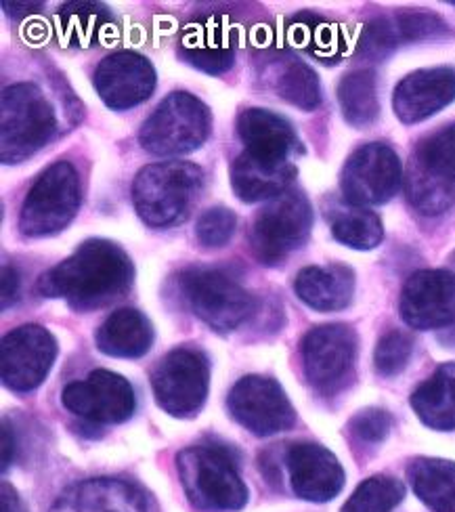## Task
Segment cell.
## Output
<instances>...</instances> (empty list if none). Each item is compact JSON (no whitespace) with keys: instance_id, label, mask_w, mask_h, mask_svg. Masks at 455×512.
I'll return each instance as SVG.
<instances>
[{"instance_id":"cell-41","label":"cell","mask_w":455,"mask_h":512,"mask_svg":"<svg viewBox=\"0 0 455 512\" xmlns=\"http://www.w3.org/2000/svg\"><path fill=\"white\" fill-rule=\"evenodd\" d=\"M15 454V437L13 431L9 429V424L3 422V473L11 466Z\"/></svg>"},{"instance_id":"cell-34","label":"cell","mask_w":455,"mask_h":512,"mask_svg":"<svg viewBox=\"0 0 455 512\" xmlns=\"http://www.w3.org/2000/svg\"><path fill=\"white\" fill-rule=\"evenodd\" d=\"M416 158L437 175L455 183V124L443 126L441 131L426 137L418 147Z\"/></svg>"},{"instance_id":"cell-40","label":"cell","mask_w":455,"mask_h":512,"mask_svg":"<svg viewBox=\"0 0 455 512\" xmlns=\"http://www.w3.org/2000/svg\"><path fill=\"white\" fill-rule=\"evenodd\" d=\"M3 7H5V13L11 15L13 19H24V17L40 11L45 5L42 3H3Z\"/></svg>"},{"instance_id":"cell-7","label":"cell","mask_w":455,"mask_h":512,"mask_svg":"<svg viewBox=\"0 0 455 512\" xmlns=\"http://www.w3.org/2000/svg\"><path fill=\"white\" fill-rule=\"evenodd\" d=\"M313 227V208L298 189L269 200L258 210L250 231V248L258 263L275 267L307 244Z\"/></svg>"},{"instance_id":"cell-29","label":"cell","mask_w":455,"mask_h":512,"mask_svg":"<svg viewBox=\"0 0 455 512\" xmlns=\"http://www.w3.org/2000/svg\"><path fill=\"white\" fill-rule=\"evenodd\" d=\"M332 236L353 250H374L384 240V227L376 212L355 204H334L328 210Z\"/></svg>"},{"instance_id":"cell-16","label":"cell","mask_w":455,"mask_h":512,"mask_svg":"<svg viewBox=\"0 0 455 512\" xmlns=\"http://www.w3.org/2000/svg\"><path fill=\"white\" fill-rule=\"evenodd\" d=\"M93 82L107 108L116 112L133 110L154 93L156 70L145 55L118 51L99 63Z\"/></svg>"},{"instance_id":"cell-8","label":"cell","mask_w":455,"mask_h":512,"mask_svg":"<svg viewBox=\"0 0 455 512\" xmlns=\"http://www.w3.org/2000/svg\"><path fill=\"white\" fill-rule=\"evenodd\" d=\"M179 284L193 315L221 334L240 328L256 309V298L219 269H187Z\"/></svg>"},{"instance_id":"cell-11","label":"cell","mask_w":455,"mask_h":512,"mask_svg":"<svg viewBox=\"0 0 455 512\" xmlns=\"http://www.w3.org/2000/svg\"><path fill=\"white\" fill-rule=\"evenodd\" d=\"M357 334L344 324H328L307 332L302 340V368L307 380L323 395H334L353 378Z\"/></svg>"},{"instance_id":"cell-15","label":"cell","mask_w":455,"mask_h":512,"mask_svg":"<svg viewBox=\"0 0 455 512\" xmlns=\"http://www.w3.org/2000/svg\"><path fill=\"white\" fill-rule=\"evenodd\" d=\"M403 322L416 330H439L455 324V275L424 269L409 277L401 292Z\"/></svg>"},{"instance_id":"cell-33","label":"cell","mask_w":455,"mask_h":512,"mask_svg":"<svg viewBox=\"0 0 455 512\" xmlns=\"http://www.w3.org/2000/svg\"><path fill=\"white\" fill-rule=\"evenodd\" d=\"M403 496L405 487L399 479L376 475L355 489L342 512H393V508L401 504Z\"/></svg>"},{"instance_id":"cell-13","label":"cell","mask_w":455,"mask_h":512,"mask_svg":"<svg viewBox=\"0 0 455 512\" xmlns=\"http://www.w3.org/2000/svg\"><path fill=\"white\" fill-rule=\"evenodd\" d=\"M57 359L55 336L38 324L19 326L0 345V376L13 393H32L47 380Z\"/></svg>"},{"instance_id":"cell-28","label":"cell","mask_w":455,"mask_h":512,"mask_svg":"<svg viewBox=\"0 0 455 512\" xmlns=\"http://www.w3.org/2000/svg\"><path fill=\"white\" fill-rule=\"evenodd\" d=\"M403 185L409 204L420 215L439 217L443 212L451 210V206L455 204V183L437 175L435 170H430L416 156L411 158L405 170Z\"/></svg>"},{"instance_id":"cell-18","label":"cell","mask_w":455,"mask_h":512,"mask_svg":"<svg viewBox=\"0 0 455 512\" xmlns=\"http://www.w3.org/2000/svg\"><path fill=\"white\" fill-rule=\"evenodd\" d=\"M455 101V70L426 68L405 76L395 89L393 108L403 124H416Z\"/></svg>"},{"instance_id":"cell-3","label":"cell","mask_w":455,"mask_h":512,"mask_svg":"<svg viewBox=\"0 0 455 512\" xmlns=\"http://www.w3.org/2000/svg\"><path fill=\"white\" fill-rule=\"evenodd\" d=\"M57 114L34 82H17L0 99V158L19 164L32 158L57 135Z\"/></svg>"},{"instance_id":"cell-35","label":"cell","mask_w":455,"mask_h":512,"mask_svg":"<svg viewBox=\"0 0 455 512\" xmlns=\"http://www.w3.org/2000/svg\"><path fill=\"white\" fill-rule=\"evenodd\" d=\"M411 353H414V340H411L405 332L393 330L384 334L374 353L376 372L386 378L401 374L409 364Z\"/></svg>"},{"instance_id":"cell-42","label":"cell","mask_w":455,"mask_h":512,"mask_svg":"<svg viewBox=\"0 0 455 512\" xmlns=\"http://www.w3.org/2000/svg\"><path fill=\"white\" fill-rule=\"evenodd\" d=\"M453 263H455V256H453Z\"/></svg>"},{"instance_id":"cell-19","label":"cell","mask_w":455,"mask_h":512,"mask_svg":"<svg viewBox=\"0 0 455 512\" xmlns=\"http://www.w3.org/2000/svg\"><path fill=\"white\" fill-rule=\"evenodd\" d=\"M449 34L445 21L435 13L403 11L393 17H382L365 28L359 42V51L365 57L382 59L393 53L403 42H418L443 38Z\"/></svg>"},{"instance_id":"cell-27","label":"cell","mask_w":455,"mask_h":512,"mask_svg":"<svg viewBox=\"0 0 455 512\" xmlns=\"http://www.w3.org/2000/svg\"><path fill=\"white\" fill-rule=\"evenodd\" d=\"M407 479L432 512H455V462L418 458L409 464Z\"/></svg>"},{"instance_id":"cell-12","label":"cell","mask_w":455,"mask_h":512,"mask_svg":"<svg viewBox=\"0 0 455 512\" xmlns=\"http://www.w3.org/2000/svg\"><path fill=\"white\" fill-rule=\"evenodd\" d=\"M227 408L237 424L258 437L290 431L296 424L286 391L269 376L252 374L237 380L227 397Z\"/></svg>"},{"instance_id":"cell-25","label":"cell","mask_w":455,"mask_h":512,"mask_svg":"<svg viewBox=\"0 0 455 512\" xmlns=\"http://www.w3.org/2000/svg\"><path fill=\"white\" fill-rule=\"evenodd\" d=\"M95 343L107 357L139 359L154 345V326L137 309H118L99 326Z\"/></svg>"},{"instance_id":"cell-9","label":"cell","mask_w":455,"mask_h":512,"mask_svg":"<svg viewBox=\"0 0 455 512\" xmlns=\"http://www.w3.org/2000/svg\"><path fill=\"white\" fill-rule=\"evenodd\" d=\"M151 389L166 414L195 416L204 408L210 389L208 357L193 347L170 351L151 372Z\"/></svg>"},{"instance_id":"cell-17","label":"cell","mask_w":455,"mask_h":512,"mask_svg":"<svg viewBox=\"0 0 455 512\" xmlns=\"http://www.w3.org/2000/svg\"><path fill=\"white\" fill-rule=\"evenodd\" d=\"M292 492L307 502H330L344 487L338 458L317 443H292L284 454Z\"/></svg>"},{"instance_id":"cell-21","label":"cell","mask_w":455,"mask_h":512,"mask_svg":"<svg viewBox=\"0 0 455 512\" xmlns=\"http://www.w3.org/2000/svg\"><path fill=\"white\" fill-rule=\"evenodd\" d=\"M237 135L244 152L277 162H292L300 145L294 126L284 116L263 108H248L237 116Z\"/></svg>"},{"instance_id":"cell-37","label":"cell","mask_w":455,"mask_h":512,"mask_svg":"<svg viewBox=\"0 0 455 512\" xmlns=\"http://www.w3.org/2000/svg\"><path fill=\"white\" fill-rule=\"evenodd\" d=\"M390 426H393V418H390L388 412L370 408V410H361L357 416H353L349 429L359 441L376 445L388 437Z\"/></svg>"},{"instance_id":"cell-32","label":"cell","mask_w":455,"mask_h":512,"mask_svg":"<svg viewBox=\"0 0 455 512\" xmlns=\"http://www.w3.org/2000/svg\"><path fill=\"white\" fill-rule=\"evenodd\" d=\"M275 91L298 110L313 112L321 103V82L311 66L300 59L279 61L275 70Z\"/></svg>"},{"instance_id":"cell-39","label":"cell","mask_w":455,"mask_h":512,"mask_svg":"<svg viewBox=\"0 0 455 512\" xmlns=\"http://www.w3.org/2000/svg\"><path fill=\"white\" fill-rule=\"evenodd\" d=\"M0 512H28V506L9 483H3V487H0Z\"/></svg>"},{"instance_id":"cell-5","label":"cell","mask_w":455,"mask_h":512,"mask_svg":"<svg viewBox=\"0 0 455 512\" xmlns=\"http://www.w3.org/2000/svg\"><path fill=\"white\" fill-rule=\"evenodd\" d=\"M212 131L208 105L185 91L170 93L154 110L139 131L145 152L172 158L200 149Z\"/></svg>"},{"instance_id":"cell-24","label":"cell","mask_w":455,"mask_h":512,"mask_svg":"<svg viewBox=\"0 0 455 512\" xmlns=\"http://www.w3.org/2000/svg\"><path fill=\"white\" fill-rule=\"evenodd\" d=\"M294 290L300 301L315 311H342L353 301L355 273L338 263L325 267H305L296 275Z\"/></svg>"},{"instance_id":"cell-22","label":"cell","mask_w":455,"mask_h":512,"mask_svg":"<svg viewBox=\"0 0 455 512\" xmlns=\"http://www.w3.org/2000/svg\"><path fill=\"white\" fill-rule=\"evenodd\" d=\"M233 194L246 204L269 202L290 189L296 166L292 162L267 160L242 152L231 164Z\"/></svg>"},{"instance_id":"cell-23","label":"cell","mask_w":455,"mask_h":512,"mask_svg":"<svg viewBox=\"0 0 455 512\" xmlns=\"http://www.w3.org/2000/svg\"><path fill=\"white\" fill-rule=\"evenodd\" d=\"M181 55L193 68L206 74H223L235 61V38L219 19H202L185 28Z\"/></svg>"},{"instance_id":"cell-1","label":"cell","mask_w":455,"mask_h":512,"mask_svg":"<svg viewBox=\"0 0 455 512\" xmlns=\"http://www.w3.org/2000/svg\"><path fill=\"white\" fill-rule=\"evenodd\" d=\"M133 277V261L118 244L89 240L42 273L36 290L45 298H61L76 311H95L122 298L133 286Z\"/></svg>"},{"instance_id":"cell-38","label":"cell","mask_w":455,"mask_h":512,"mask_svg":"<svg viewBox=\"0 0 455 512\" xmlns=\"http://www.w3.org/2000/svg\"><path fill=\"white\" fill-rule=\"evenodd\" d=\"M21 290V277L13 265L3 267V309H9L17 303Z\"/></svg>"},{"instance_id":"cell-2","label":"cell","mask_w":455,"mask_h":512,"mask_svg":"<svg viewBox=\"0 0 455 512\" xmlns=\"http://www.w3.org/2000/svg\"><path fill=\"white\" fill-rule=\"evenodd\" d=\"M204 189L198 164L168 160L147 164L133 183V204L139 219L154 229H170L189 219Z\"/></svg>"},{"instance_id":"cell-30","label":"cell","mask_w":455,"mask_h":512,"mask_svg":"<svg viewBox=\"0 0 455 512\" xmlns=\"http://www.w3.org/2000/svg\"><path fill=\"white\" fill-rule=\"evenodd\" d=\"M112 26V13L99 3H70L57 13L59 36L70 47H91Z\"/></svg>"},{"instance_id":"cell-6","label":"cell","mask_w":455,"mask_h":512,"mask_svg":"<svg viewBox=\"0 0 455 512\" xmlns=\"http://www.w3.org/2000/svg\"><path fill=\"white\" fill-rule=\"evenodd\" d=\"M82 204V183L74 164L55 162L42 170L21 204L19 231L26 238H49L68 227Z\"/></svg>"},{"instance_id":"cell-14","label":"cell","mask_w":455,"mask_h":512,"mask_svg":"<svg viewBox=\"0 0 455 512\" xmlns=\"http://www.w3.org/2000/svg\"><path fill=\"white\" fill-rule=\"evenodd\" d=\"M61 401L65 410L91 424H122L137 408L133 384L110 370H95L84 380L70 382Z\"/></svg>"},{"instance_id":"cell-31","label":"cell","mask_w":455,"mask_h":512,"mask_svg":"<svg viewBox=\"0 0 455 512\" xmlns=\"http://www.w3.org/2000/svg\"><path fill=\"white\" fill-rule=\"evenodd\" d=\"M338 103L344 120L351 126L365 128L374 124L380 114L376 74L372 70L346 74L338 84Z\"/></svg>"},{"instance_id":"cell-4","label":"cell","mask_w":455,"mask_h":512,"mask_svg":"<svg viewBox=\"0 0 455 512\" xmlns=\"http://www.w3.org/2000/svg\"><path fill=\"white\" fill-rule=\"evenodd\" d=\"M185 496L202 512H233L248 502V487L231 454L219 445H191L177 456Z\"/></svg>"},{"instance_id":"cell-26","label":"cell","mask_w":455,"mask_h":512,"mask_svg":"<svg viewBox=\"0 0 455 512\" xmlns=\"http://www.w3.org/2000/svg\"><path fill=\"white\" fill-rule=\"evenodd\" d=\"M409 403L430 429L455 431V364H445L426 378Z\"/></svg>"},{"instance_id":"cell-20","label":"cell","mask_w":455,"mask_h":512,"mask_svg":"<svg viewBox=\"0 0 455 512\" xmlns=\"http://www.w3.org/2000/svg\"><path fill=\"white\" fill-rule=\"evenodd\" d=\"M51 512H147V506L133 483L99 477L65 489Z\"/></svg>"},{"instance_id":"cell-36","label":"cell","mask_w":455,"mask_h":512,"mask_svg":"<svg viewBox=\"0 0 455 512\" xmlns=\"http://www.w3.org/2000/svg\"><path fill=\"white\" fill-rule=\"evenodd\" d=\"M235 227V212L225 206H216L206 210L198 223H195V238L204 248H223L231 242Z\"/></svg>"},{"instance_id":"cell-10","label":"cell","mask_w":455,"mask_h":512,"mask_svg":"<svg viewBox=\"0 0 455 512\" xmlns=\"http://www.w3.org/2000/svg\"><path fill=\"white\" fill-rule=\"evenodd\" d=\"M403 183V166L386 143H367L349 156L340 177L342 196L355 206H380L393 200Z\"/></svg>"}]
</instances>
